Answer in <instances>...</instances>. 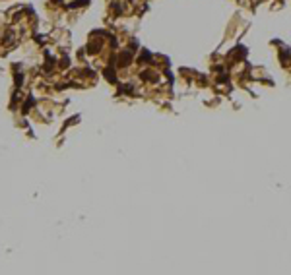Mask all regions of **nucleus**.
<instances>
[{
	"label": "nucleus",
	"mask_w": 291,
	"mask_h": 275,
	"mask_svg": "<svg viewBox=\"0 0 291 275\" xmlns=\"http://www.w3.org/2000/svg\"><path fill=\"white\" fill-rule=\"evenodd\" d=\"M103 74H105V77H107L109 82H113V83L116 82V74H115V70H111V66H109V68H105Z\"/></svg>",
	"instance_id": "obj_2"
},
{
	"label": "nucleus",
	"mask_w": 291,
	"mask_h": 275,
	"mask_svg": "<svg viewBox=\"0 0 291 275\" xmlns=\"http://www.w3.org/2000/svg\"><path fill=\"white\" fill-rule=\"evenodd\" d=\"M140 62H151V54H149L148 51H144L142 56H140Z\"/></svg>",
	"instance_id": "obj_7"
},
{
	"label": "nucleus",
	"mask_w": 291,
	"mask_h": 275,
	"mask_svg": "<svg viewBox=\"0 0 291 275\" xmlns=\"http://www.w3.org/2000/svg\"><path fill=\"white\" fill-rule=\"evenodd\" d=\"M130 62H132V56H130L128 51L120 52V56H118V66H128Z\"/></svg>",
	"instance_id": "obj_1"
},
{
	"label": "nucleus",
	"mask_w": 291,
	"mask_h": 275,
	"mask_svg": "<svg viewBox=\"0 0 291 275\" xmlns=\"http://www.w3.org/2000/svg\"><path fill=\"white\" fill-rule=\"evenodd\" d=\"M87 2H89V0H74L72 4H68V8H70V10L72 8H80V6H85Z\"/></svg>",
	"instance_id": "obj_4"
},
{
	"label": "nucleus",
	"mask_w": 291,
	"mask_h": 275,
	"mask_svg": "<svg viewBox=\"0 0 291 275\" xmlns=\"http://www.w3.org/2000/svg\"><path fill=\"white\" fill-rule=\"evenodd\" d=\"M87 51H89V54L99 52L101 51V43H99V41H97V43H89V45H87Z\"/></svg>",
	"instance_id": "obj_3"
},
{
	"label": "nucleus",
	"mask_w": 291,
	"mask_h": 275,
	"mask_svg": "<svg viewBox=\"0 0 291 275\" xmlns=\"http://www.w3.org/2000/svg\"><path fill=\"white\" fill-rule=\"evenodd\" d=\"M144 77H146L148 82H155V77H157V76L151 74V72H142V80H144Z\"/></svg>",
	"instance_id": "obj_6"
},
{
	"label": "nucleus",
	"mask_w": 291,
	"mask_h": 275,
	"mask_svg": "<svg viewBox=\"0 0 291 275\" xmlns=\"http://www.w3.org/2000/svg\"><path fill=\"white\" fill-rule=\"evenodd\" d=\"M23 83V74L19 72V74H16V85H21Z\"/></svg>",
	"instance_id": "obj_8"
},
{
	"label": "nucleus",
	"mask_w": 291,
	"mask_h": 275,
	"mask_svg": "<svg viewBox=\"0 0 291 275\" xmlns=\"http://www.w3.org/2000/svg\"><path fill=\"white\" fill-rule=\"evenodd\" d=\"M52 2H54V4H60V0H52Z\"/></svg>",
	"instance_id": "obj_9"
},
{
	"label": "nucleus",
	"mask_w": 291,
	"mask_h": 275,
	"mask_svg": "<svg viewBox=\"0 0 291 275\" xmlns=\"http://www.w3.org/2000/svg\"><path fill=\"white\" fill-rule=\"evenodd\" d=\"M35 103V99L33 97H27V101H25V105H23V112H29V109H31V105Z\"/></svg>",
	"instance_id": "obj_5"
}]
</instances>
